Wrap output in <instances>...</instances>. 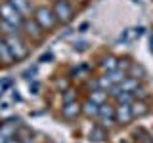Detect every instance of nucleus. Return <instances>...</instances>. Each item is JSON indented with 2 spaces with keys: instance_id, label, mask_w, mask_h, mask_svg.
I'll return each instance as SVG.
<instances>
[{
  "instance_id": "7",
  "label": "nucleus",
  "mask_w": 153,
  "mask_h": 143,
  "mask_svg": "<svg viewBox=\"0 0 153 143\" xmlns=\"http://www.w3.org/2000/svg\"><path fill=\"white\" fill-rule=\"evenodd\" d=\"M134 118L132 114V107L128 103H117L115 105V122L117 124H130Z\"/></svg>"
},
{
  "instance_id": "25",
  "label": "nucleus",
  "mask_w": 153,
  "mask_h": 143,
  "mask_svg": "<svg viewBox=\"0 0 153 143\" xmlns=\"http://www.w3.org/2000/svg\"><path fill=\"white\" fill-rule=\"evenodd\" d=\"M86 46H88V42H86V40L75 42V50H79V52H82V50H86Z\"/></svg>"
},
{
  "instance_id": "30",
  "label": "nucleus",
  "mask_w": 153,
  "mask_h": 143,
  "mask_svg": "<svg viewBox=\"0 0 153 143\" xmlns=\"http://www.w3.org/2000/svg\"><path fill=\"white\" fill-rule=\"evenodd\" d=\"M76 2H84V0H76Z\"/></svg>"
},
{
  "instance_id": "6",
  "label": "nucleus",
  "mask_w": 153,
  "mask_h": 143,
  "mask_svg": "<svg viewBox=\"0 0 153 143\" xmlns=\"http://www.w3.org/2000/svg\"><path fill=\"white\" fill-rule=\"evenodd\" d=\"M21 31L25 32L29 38H33V40H40L42 32H44L42 27L35 21V17H25V19H23V21H21Z\"/></svg>"
},
{
  "instance_id": "20",
  "label": "nucleus",
  "mask_w": 153,
  "mask_h": 143,
  "mask_svg": "<svg viewBox=\"0 0 153 143\" xmlns=\"http://www.w3.org/2000/svg\"><path fill=\"white\" fill-rule=\"evenodd\" d=\"M134 99H136V97H134L132 92H121L117 97H115V101H117V103H128V105H130Z\"/></svg>"
},
{
  "instance_id": "18",
  "label": "nucleus",
  "mask_w": 153,
  "mask_h": 143,
  "mask_svg": "<svg viewBox=\"0 0 153 143\" xmlns=\"http://www.w3.org/2000/svg\"><path fill=\"white\" fill-rule=\"evenodd\" d=\"M105 128L102 126V124H96V126L90 130V139H94V141H103L105 139Z\"/></svg>"
},
{
  "instance_id": "22",
  "label": "nucleus",
  "mask_w": 153,
  "mask_h": 143,
  "mask_svg": "<svg viewBox=\"0 0 153 143\" xmlns=\"http://www.w3.org/2000/svg\"><path fill=\"white\" fill-rule=\"evenodd\" d=\"M36 71H38V67H36V65H33V67H27V69L23 71V78H25V80H35V76H36Z\"/></svg>"
},
{
  "instance_id": "10",
  "label": "nucleus",
  "mask_w": 153,
  "mask_h": 143,
  "mask_svg": "<svg viewBox=\"0 0 153 143\" xmlns=\"http://www.w3.org/2000/svg\"><path fill=\"white\" fill-rule=\"evenodd\" d=\"M8 2L12 4V6L16 8L23 17H29V13L33 12V4H31V0H8Z\"/></svg>"
},
{
  "instance_id": "1",
  "label": "nucleus",
  "mask_w": 153,
  "mask_h": 143,
  "mask_svg": "<svg viewBox=\"0 0 153 143\" xmlns=\"http://www.w3.org/2000/svg\"><path fill=\"white\" fill-rule=\"evenodd\" d=\"M4 38H6V42L10 46V52H12L13 59H16V61L25 59L27 54H29V50H27V44L23 42V38H21V32H10V35H4Z\"/></svg>"
},
{
  "instance_id": "3",
  "label": "nucleus",
  "mask_w": 153,
  "mask_h": 143,
  "mask_svg": "<svg viewBox=\"0 0 153 143\" xmlns=\"http://www.w3.org/2000/svg\"><path fill=\"white\" fill-rule=\"evenodd\" d=\"M54 13H56V19L59 23H69L71 19L75 15V10H73V4L69 2V0H56L54 2Z\"/></svg>"
},
{
  "instance_id": "17",
  "label": "nucleus",
  "mask_w": 153,
  "mask_h": 143,
  "mask_svg": "<svg viewBox=\"0 0 153 143\" xmlns=\"http://www.w3.org/2000/svg\"><path fill=\"white\" fill-rule=\"evenodd\" d=\"M107 92H105V90H92V92H90V97L88 99H92L94 103H98V105H103L105 101H107Z\"/></svg>"
},
{
  "instance_id": "26",
  "label": "nucleus",
  "mask_w": 153,
  "mask_h": 143,
  "mask_svg": "<svg viewBox=\"0 0 153 143\" xmlns=\"http://www.w3.org/2000/svg\"><path fill=\"white\" fill-rule=\"evenodd\" d=\"M6 143H21V139H17V136H12L6 139Z\"/></svg>"
},
{
  "instance_id": "12",
  "label": "nucleus",
  "mask_w": 153,
  "mask_h": 143,
  "mask_svg": "<svg viewBox=\"0 0 153 143\" xmlns=\"http://www.w3.org/2000/svg\"><path fill=\"white\" fill-rule=\"evenodd\" d=\"M98 109H100V105L94 103L92 99H86V101L80 105V111H82L88 118H96V116H98Z\"/></svg>"
},
{
  "instance_id": "5",
  "label": "nucleus",
  "mask_w": 153,
  "mask_h": 143,
  "mask_svg": "<svg viewBox=\"0 0 153 143\" xmlns=\"http://www.w3.org/2000/svg\"><path fill=\"white\" fill-rule=\"evenodd\" d=\"M100 120V124H102L103 128H111L115 124V107L111 103L105 101L103 105H100L98 109V116H96Z\"/></svg>"
},
{
  "instance_id": "11",
  "label": "nucleus",
  "mask_w": 153,
  "mask_h": 143,
  "mask_svg": "<svg viewBox=\"0 0 153 143\" xmlns=\"http://www.w3.org/2000/svg\"><path fill=\"white\" fill-rule=\"evenodd\" d=\"M0 61L2 63H6V65H10V63H13V55H12V52H10V46H8V42H6V38H0Z\"/></svg>"
},
{
  "instance_id": "9",
  "label": "nucleus",
  "mask_w": 153,
  "mask_h": 143,
  "mask_svg": "<svg viewBox=\"0 0 153 143\" xmlns=\"http://www.w3.org/2000/svg\"><path fill=\"white\" fill-rule=\"evenodd\" d=\"M130 107H132L134 118H142V116H146V114L149 113V107H147L146 99H134V101L130 103Z\"/></svg>"
},
{
  "instance_id": "19",
  "label": "nucleus",
  "mask_w": 153,
  "mask_h": 143,
  "mask_svg": "<svg viewBox=\"0 0 153 143\" xmlns=\"http://www.w3.org/2000/svg\"><path fill=\"white\" fill-rule=\"evenodd\" d=\"M61 101L63 103H73L76 101V92L73 88H65L63 92H61Z\"/></svg>"
},
{
  "instance_id": "23",
  "label": "nucleus",
  "mask_w": 153,
  "mask_h": 143,
  "mask_svg": "<svg viewBox=\"0 0 153 143\" xmlns=\"http://www.w3.org/2000/svg\"><path fill=\"white\" fill-rule=\"evenodd\" d=\"M38 90H40V84H38L36 80H31V82H29V92L35 95V94H38Z\"/></svg>"
},
{
  "instance_id": "28",
  "label": "nucleus",
  "mask_w": 153,
  "mask_h": 143,
  "mask_svg": "<svg viewBox=\"0 0 153 143\" xmlns=\"http://www.w3.org/2000/svg\"><path fill=\"white\" fill-rule=\"evenodd\" d=\"M88 27H90V25H88V23H82V25H80V27H79V31H80V32H84V31H86V29H88Z\"/></svg>"
},
{
  "instance_id": "4",
  "label": "nucleus",
  "mask_w": 153,
  "mask_h": 143,
  "mask_svg": "<svg viewBox=\"0 0 153 143\" xmlns=\"http://www.w3.org/2000/svg\"><path fill=\"white\" fill-rule=\"evenodd\" d=\"M23 19H25V17H23L10 2H2V4H0V21H6V23H12V25H16V27H21Z\"/></svg>"
},
{
  "instance_id": "15",
  "label": "nucleus",
  "mask_w": 153,
  "mask_h": 143,
  "mask_svg": "<svg viewBox=\"0 0 153 143\" xmlns=\"http://www.w3.org/2000/svg\"><path fill=\"white\" fill-rule=\"evenodd\" d=\"M119 86H121L123 92H134V90L140 88V82H138L136 78H132V76H126V78H124Z\"/></svg>"
},
{
  "instance_id": "13",
  "label": "nucleus",
  "mask_w": 153,
  "mask_h": 143,
  "mask_svg": "<svg viewBox=\"0 0 153 143\" xmlns=\"http://www.w3.org/2000/svg\"><path fill=\"white\" fill-rule=\"evenodd\" d=\"M107 78L111 80V84H121L124 78H126V73H124V71H121V69H113V71H107Z\"/></svg>"
},
{
  "instance_id": "16",
  "label": "nucleus",
  "mask_w": 153,
  "mask_h": 143,
  "mask_svg": "<svg viewBox=\"0 0 153 143\" xmlns=\"http://www.w3.org/2000/svg\"><path fill=\"white\" fill-rule=\"evenodd\" d=\"M126 74H128V76H132V78H136V80H140V78H143V76H146V69H143L142 65L132 63L130 67H128Z\"/></svg>"
},
{
  "instance_id": "24",
  "label": "nucleus",
  "mask_w": 153,
  "mask_h": 143,
  "mask_svg": "<svg viewBox=\"0 0 153 143\" xmlns=\"http://www.w3.org/2000/svg\"><path fill=\"white\" fill-rule=\"evenodd\" d=\"M52 59H54V54H52V52H46V54L40 55V59H38V61H40V63H46V61H52Z\"/></svg>"
},
{
  "instance_id": "14",
  "label": "nucleus",
  "mask_w": 153,
  "mask_h": 143,
  "mask_svg": "<svg viewBox=\"0 0 153 143\" xmlns=\"http://www.w3.org/2000/svg\"><path fill=\"white\" fill-rule=\"evenodd\" d=\"M117 63H119L117 57H113V55H105V57H102V61H100V67H102L105 73H107V71L117 69Z\"/></svg>"
},
{
  "instance_id": "2",
  "label": "nucleus",
  "mask_w": 153,
  "mask_h": 143,
  "mask_svg": "<svg viewBox=\"0 0 153 143\" xmlns=\"http://www.w3.org/2000/svg\"><path fill=\"white\" fill-rule=\"evenodd\" d=\"M33 17H35V21L42 27V31H50V29H54L56 23H57L54 10L48 8V6H38L35 12H33Z\"/></svg>"
},
{
  "instance_id": "21",
  "label": "nucleus",
  "mask_w": 153,
  "mask_h": 143,
  "mask_svg": "<svg viewBox=\"0 0 153 143\" xmlns=\"http://www.w3.org/2000/svg\"><path fill=\"white\" fill-rule=\"evenodd\" d=\"M96 82H98V88L100 90H105V92H107L109 88H111V80L107 78V74H102V76H98V78H96Z\"/></svg>"
},
{
  "instance_id": "27",
  "label": "nucleus",
  "mask_w": 153,
  "mask_h": 143,
  "mask_svg": "<svg viewBox=\"0 0 153 143\" xmlns=\"http://www.w3.org/2000/svg\"><path fill=\"white\" fill-rule=\"evenodd\" d=\"M12 95H13V99H16V101H21V95L17 94V90H13V94H12Z\"/></svg>"
},
{
  "instance_id": "29",
  "label": "nucleus",
  "mask_w": 153,
  "mask_h": 143,
  "mask_svg": "<svg viewBox=\"0 0 153 143\" xmlns=\"http://www.w3.org/2000/svg\"><path fill=\"white\" fill-rule=\"evenodd\" d=\"M0 97H2V90H0Z\"/></svg>"
},
{
  "instance_id": "8",
  "label": "nucleus",
  "mask_w": 153,
  "mask_h": 143,
  "mask_svg": "<svg viewBox=\"0 0 153 143\" xmlns=\"http://www.w3.org/2000/svg\"><path fill=\"white\" fill-rule=\"evenodd\" d=\"M80 113H82V111H80V105L76 101L63 103V107H61V114H63V118H67V120H73V118H76Z\"/></svg>"
}]
</instances>
